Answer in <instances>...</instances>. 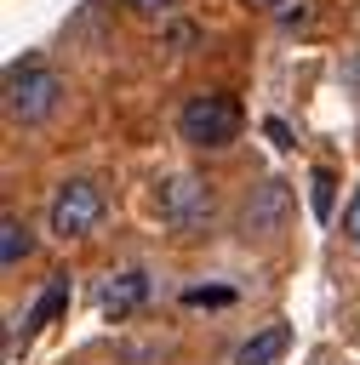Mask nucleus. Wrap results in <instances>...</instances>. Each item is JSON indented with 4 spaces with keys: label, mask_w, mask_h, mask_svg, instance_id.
Wrapping results in <instances>:
<instances>
[{
    "label": "nucleus",
    "mask_w": 360,
    "mask_h": 365,
    "mask_svg": "<svg viewBox=\"0 0 360 365\" xmlns=\"http://www.w3.org/2000/svg\"><path fill=\"white\" fill-rule=\"evenodd\" d=\"M177 131L183 143L194 148H229L240 137V103L229 91H194L183 108H177Z\"/></svg>",
    "instance_id": "f03ea898"
},
{
    "label": "nucleus",
    "mask_w": 360,
    "mask_h": 365,
    "mask_svg": "<svg viewBox=\"0 0 360 365\" xmlns=\"http://www.w3.org/2000/svg\"><path fill=\"white\" fill-rule=\"evenodd\" d=\"M154 205H160V217H166L171 234H200V228L211 222V188H206L194 171L166 177L160 194H154Z\"/></svg>",
    "instance_id": "7ed1b4c3"
},
{
    "label": "nucleus",
    "mask_w": 360,
    "mask_h": 365,
    "mask_svg": "<svg viewBox=\"0 0 360 365\" xmlns=\"http://www.w3.org/2000/svg\"><path fill=\"white\" fill-rule=\"evenodd\" d=\"M143 302H149V274H143V268H126V274H114V279L103 285V297H97L103 319H126V314H137Z\"/></svg>",
    "instance_id": "39448f33"
},
{
    "label": "nucleus",
    "mask_w": 360,
    "mask_h": 365,
    "mask_svg": "<svg viewBox=\"0 0 360 365\" xmlns=\"http://www.w3.org/2000/svg\"><path fill=\"white\" fill-rule=\"evenodd\" d=\"M331 182H337L331 171H314V217H320V222L331 217Z\"/></svg>",
    "instance_id": "9d476101"
},
{
    "label": "nucleus",
    "mask_w": 360,
    "mask_h": 365,
    "mask_svg": "<svg viewBox=\"0 0 360 365\" xmlns=\"http://www.w3.org/2000/svg\"><path fill=\"white\" fill-rule=\"evenodd\" d=\"M63 302H69V279H51V285H46V297L34 302V314H29V325H46V319H51V314H57Z\"/></svg>",
    "instance_id": "1a4fd4ad"
},
{
    "label": "nucleus",
    "mask_w": 360,
    "mask_h": 365,
    "mask_svg": "<svg viewBox=\"0 0 360 365\" xmlns=\"http://www.w3.org/2000/svg\"><path fill=\"white\" fill-rule=\"evenodd\" d=\"M286 342H291L286 325H263L257 336H246V342L234 348V365H274V359L286 354Z\"/></svg>",
    "instance_id": "423d86ee"
},
{
    "label": "nucleus",
    "mask_w": 360,
    "mask_h": 365,
    "mask_svg": "<svg viewBox=\"0 0 360 365\" xmlns=\"http://www.w3.org/2000/svg\"><path fill=\"white\" fill-rule=\"evenodd\" d=\"M343 234L360 245V194H354V200H349V211H343Z\"/></svg>",
    "instance_id": "f8f14e48"
},
{
    "label": "nucleus",
    "mask_w": 360,
    "mask_h": 365,
    "mask_svg": "<svg viewBox=\"0 0 360 365\" xmlns=\"http://www.w3.org/2000/svg\"><path fill=\"white\" fill-rule=\"evenodd\" d=\"M189 302H194V308H200V302H211V308H217V302H229V291H189Z\"/></svg>",
    "instance_id": "ddd939ff"
},
{
    "label": "nucleus",
    "mask_w": 360,
    "mask_h": 365,
    "mask_svg": "<svg viewBox=\"0 0 360 365\" xmlns=\"http://www.w3.org/2000/svg\"><path fill=\"white\" fill-rule=\"evenodd\" d=\"M280 217H286V188H280V182H263L257 200L246 205V234H251V228L269 234V228H280Z\"/></svg>",
    "instance_id": "0eeeda50"
},
{
    "label": "nucleus",
    "mask_w": 360,
    "mask_h": 365,
    "mask_svg": "<svg viewBox=\"0 0 360 365\" xmlns=\"http://www.w3.org/2000/svg\"><path fill=\"white\" fill-rule=\"evenodd\" d=\"M57 97H63V80L46 57H17L6 68V114L17 125H40L57 108Z\"/></svg>",
    "instance_id": "f257e3e1"
},
{
    "label": "nucleus",
    "mask_w": 360,
    "mask_h": 365,
    "mask_svg": "<svg viewBox=\"0 0 360 365\" xmlns=\"http://www.w3.org/2000/svg\"><path fill=\"white\" fill-rule=\"evenodd\" d=\"M343 80H349V86H354V91H360V51H354V57H349V63H343Z\"/></svg>",
    "instance_id": "4468645a"
},
{
    "label": "nucleus",
    "mask_w": 360,
    "mask_h": 365,
    "mask_svg": "<svg viewBox=\"0 0 360 365\" xmlns=\"http://www.w3.org/2000/svg\"><path fill=\"white\" fill-rule=\"evenodd\" d=\"M97 217H103V188H97L91 177H69V182L51 194L46 228H51L57 240H80V234L97 228Z\"/></svg>",
    "instance_id": "20e7f679"
},
{
    "label": "nucleus",
    "mask_w": 360,
    "mask_h": 365,
    "mask_svg": "<svg viewBox=\"0 0 360 365\" xmlns=\"http://www.w3.org/2000/svg\"><path fill=\"white\" fill-rule=\"evenodd\" d=\"M257 6H280V0H257Z\"/></svg>",
    "instance_id": "2eb2a0df"
},
{
    "label": "nucleus",
    "mask_w": 360,
    "mask_h": 365,
    "mask_svg": "<svg viewBox=\"0 0 360 365\" xmlns=\"http://www.w3.org/2000/svg\"><path fill=\"white\" fill-rule=\"evenodd\" d=\"M126 11H143V17H160V11H171L177 0H120Z\"/></svg>",
    "instance_id": "9b49d317"
},
{
    "label": "nucleus",
    "mask_w": 360,
    "mask_h": 365,
    "mask_svg": "<svg viewBox=\"0 0 360 365\" xmlns=\"http://www.w3.org/2000/svg\"><path fill=\"white\" fill-rule=\"evenodd\" d=\"M29 251H34V234H29V222H23L17 211H6V217H0V268H17Z\"/></svg>",
    "instance_id": "6e6552de"
}]
</instances>
